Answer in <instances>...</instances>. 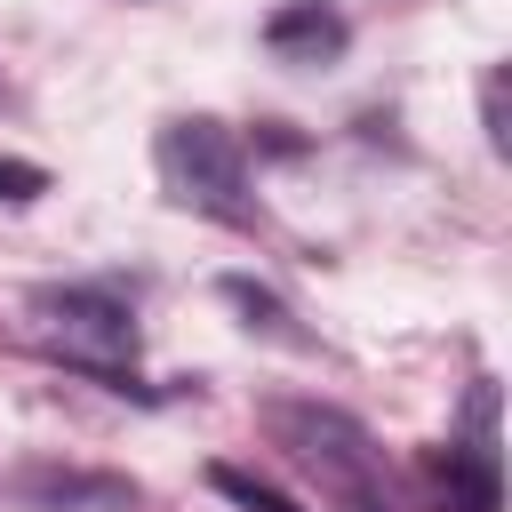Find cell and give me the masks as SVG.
<instances>
[{"instance_id":"cell-2","label":"cell","mask_w":512,"mask_h":512,"mask_svg":"<svg viewBox=\"0 0 512 512\" xmlns=\"http://www.w3.org/2000/svg\"><path fill=\"white\" fill-rule=\"evenodd\" d=\"M152 168L168 184L176 208L192 216H216V224H256V184H248V152L224 120L208 112H184V120H160L152 136Z\"/></svg>"},{"instance_id":"cell-9","label":"cell","mask_w":512,"mask_h":512,"mask_svg":"<svg viewBox=\"0 0 512 512\" xmlns=\"http://www.w3.org/2000/svg\"><path fill=\"white\" fill-rule=\"evenodd\" d=\"M480 112H488V144L504 152V72H488V88H480Z\"/></svg>"},{"instance_id":"cell-3","label":"cell","mask_w":512,"mask_h":512,"mask_svg":"<svg viewBox=\"0 0 512 512\" xmlns=\"http://www.w3.org/2000/svg\"><path fill=\"white\" fill-rule=\"evenodd\" d=\"M24 312L64 368H88L112 392H136V312L112 288H32Z\"/></svg>"},{"instance_id":"cell-7","label":"cell","mask_w":512,"mask_h":512,"mask_svg":"<svg viewBox=\"0 0 512 512\" xmlns=\"http://www.w3.org/2000/svg\"><path fill=\"white\" fill-rule=\"evenodd\" d=\"M208 488H216V496H232L240 512H304L296 496L264 488V480H256V472H240V464H216V472H208Z\"/></svg>"},{"instance_id":"cell-6","label":"cell","mask_w":512,"mask_h":512,"mask_svg":"<svg viewBox=\"0 0 512 512\" xmlns=\"http://www.w3.org/2000/svg\"><path fill=\"white\" fill-rule=\"evenodd\" d=\"M224 304H232V312H248V328H264V336H288V344H296L288 304H280L272 288H256V280H240V272H232V280H224Z\"/></svg>"},{"instance_id":"cell-8","label":"cell","mask_w":512,"mask_h":512,"mask_svg":"<svg viewBox=\"0 0 512 512\" xmlns=\"http://www.w3.org/2000/svg\"><path fill=\"white\" fill-rule=\"evenodd\" d=\"M40 192H48V168H32V160H8V152H0V200H8V208H24V200H40Z\"/></svg>"},{"instance_id":"cell-4","label":"cell","mask_w":512,"mask_h":512,"mask_svg":"<svg viewBox=\"0 0 512 512\" xmlns=\"http://www.w3.org/2000/svg\"><path fill=\"white\" fill-rule=\"evenodd\" d=\"M344 40H352V24L328 0H288L264 16V48L280 64H328V56H344Z\"/></svg>"},{"instance_id":"cell-5","label":"cell","mask_w":512,"mask_h":512,"mask_svg":"<svg viewBox=\"0 0 512 512\" xmlns=\"http://www.w3.org/2000/svg\"><path fill=\"white\" fill-rule=\"evenodd\" d=\"M16 496L24 504H40V512H128L136 504V488L120 480V472H56V464H32V472H16Z\"/></svg>"},{"instance_id":"cell-1","label":"cell","mask_w":512,"mask_h":512,"mask_svg":"<svg viewBox=\"0 0 512 512\" xmlns=\"http://www.w3.org/2000/svg\"><path fill=\"white\" fill-rule=\"evenodd\" d=\"M264 432L280 440V456L296 472L320 480V496L336 512H392L384 504V464H376V440L344 416V408H320V400H272L264 408Z\"/></svg>"}]
</instances>
